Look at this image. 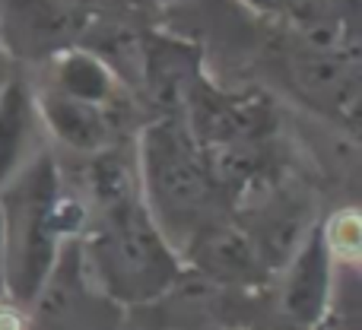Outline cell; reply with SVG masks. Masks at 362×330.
<instances>
[{"label":"cell","instance_id":"cell-1","mask_svg":"<svg viewBox=\"0 0 362 330\" xmlns=\"http://www.w3.org/2000/svg\"><path fill=\"white\" fill-rule=\"evenodd\" d=\"M4 293L32 308L57 267L64 244L86 225V206L64 187L57 159L38 150L4 187Z\"/></svg>","mask_w":362,"mask_h":330},{"label":"cell","instance_id":"cell-2","mask_svg":"<svg viewBox=\"0 0 362 330\" xmlns=\"http://www.w3.org/2000/svg\"><path fill=\"white\" fill-rule=\"evenodd\" d=\"M86 216L93 219L83 225L76 251L99 293L112 302L146 305L181 276L185 261L153 223L144 194L86 210Z\"/></svg>","mask_w":362,"mask_h":330},{"label":"cell","instance_id":"cell-3","mask_svg":"<svg viewBox=\"0 0 362 330\" xmlns=\"http://www.w3.org/2000/svg\"><path fill=\"white\" fill-rule=\"evenodd\" d=\"M134 156L146 210L178 254L204 225L232 216L204 150L194 143L178 114L150 121L140 131Z\"/></svg>","mask_w":362,"mask_h":330},{"label":"cell","instance_id":"cell-4","mask_svg":"<svg viewBox=\"0 0 362 330\" xmlns=\"http://www.w3.org/2000/svg\"><path fill=\"white\" fill-rule=\"evenodd\" d=\"M181 124L194 137L197 146H223L235 140L274 137L276 114L264 95L251 93H226L216 89L204 73L191 83L178 112Z\"/></svg>","mask_w":362,"mask_h":330},{"label":"cell","instance_id":"cell-5","mask_svg":"<svg viewBox=\"0 0 362 330\" xmlns=\"http://www.w3.org/2000/svg\"><path fill=\"white\" fill-rule=\"evenodd\" d=\"M181 261L194 273L242 293H267L274 270L248 238V232L232 216L204 225L191 242L181 248Z\"/></svg>","mask_w":362,"mask_h":330},{"label":"cell","instance_id":"cell-6","mask_svg":"<svg viewBox=\"0 0 362 330\" xmlns=\"http://www.w3.org/2000/svg\"><path fill=\"white\" fill-rule=\"evenodd\" d=\"M86 23V13L67 0H0V45L16 61H48L80 42Z\"/></svg>","mask_w":362,"mask_h":330},{"label":"cell","instance_id":"cell-7","mask_svg":"<svg viewBox=\"0 0 362 330\" xmlns=\"http://www.w3.org/2000/svg\"><path fill=\"white\" fill-rule=\"evenodd\" d=\"M289 86L302 95L312 108L356 124V102H359V64L356 51H331L312 48V45H296L286 51Z\"/></svg>","mask_w":362,"mask_h":330},{"label":"cell","instance_id":"cell-8","mask_svg":"<svg viewBox=\"0 0 362 330\" xmlns=\"http://www.w3.org/2000/svg\"><path fill=\"white\" fill-rule=\"evenodd\" d=\"M334 257L321 235V223H312L289 261L283 264L280 312L296 330L318 327L334 293Z\"/></svg>","mask_w":362,"mask_h":330},{"label":"cell","instance_id":"cell-9","mask_svg":"<svg viewBox=\"0 0 362 330\" xmlns=\"http://www.w3.org/2000/svg\"><path fill=\"white\" fill-rule=\"evenodd\" d=\"M35 105L51 137L80 156H93V153L118 143L121 127L127 121V99L115 102V105H93V102L70 99V95L45 86L42 93H35Z\"/></svg>","mask_w":362,"mask_h":330},{"label":"cell","instance_id":"cell-10","mask_svg":"<svg viewBox=\"0 0 362 330\" xmlns=\"http://www.w3.org/2000/svg\"><path fill=\"white\" fill-rule=\"evenodd\" d=\"M200 76V54L194 45H185L178 38L146 35L144 38V76L140 86L153 95L165 114H178L185 93Z\"/></svg>","mask_w":362,"mask_h":330},{"label":"cell","instance_id":"cell-11","mask_svg":"<svg viewBox=\"0 0 362 330\" xmlns=\"http://www.w3.org/2000/svg\"><path fill=\"white\" fill-rule=\"evenodd\" d=\"M45 64H48V89H57L70 99L93 105H115L124 99V83L99 54L83 45H67Z\"/></svg>","mask_w":362,"mask_h":330},{"label":"cell","instance_id":"cell-12","mask_svg":"<svg viewBox=\"0 0 362 330\" xmlns=\"http://www.w3.org/2000/svg\"><path fill=\"white\" fill-rule=\"evenodd\" d=\"M38 127L42 118L35 105V89L23 73H16L0 95V187L38 153Z\"/></svg>","mask_w":362,"mask_h":330},{"label":"cell","instance_id":"cell-13","mask_svg":"<svg viewBox=\"0 0 362 330\" xmlns=\"http://www.w3.org/2000/svg\"><path fill=\"white\" fill-rule=\"evenodd\" d=\"M321 235H325V244H327V251H331L337 267H356L359 264V242H362L356 210H337L325 225H321Z\"/></svg>","mask_w":362,"mask_h":330},{"label":"cell","instance_id":"cell-14","mask_svg":"<svg viewBox=\"0 0 362 330\" xmlns=\"http://www.w3.org/2000/svg\"><path fill=\"white\" fill-rule=\"evenodd\" d=\"M0 330H32V321L25 318V308L13 299L0 295Z\"/></svg>","mask_w":362,"mask_h":330},{"label":"cell","instance_id":"cell-15","mask_svg":"<svg viewBox=\"0 0 362 330\" xmlns=\"http://www.w3.org/2000/svg\"><path fill=\"white\" fill-rule=\"evenodd\" d=\"M242 4L248 6L251 13H257V16H274V19H280L283 13H286L289 0H242Z\"/></svg>","mask_w":362,"mask_h":330},{"label":"cell","instance_id":"cell-16","mask_svg":"<svg viewBox=\"0 0 362 330\" xmlns=\"http://www.w3.org/2000/svg\"><path fill=\"white\" fill-rule=\"evenodd\" d=\"M16 73H19V61L4 48V45H0V95H4V89L10 86V80Z\"/></svg>","mask_w":362,"mask_h":330},{"label":"cell","instance_id":"cell-17","mask_svg":"<svg viewBox=\"0 0 362 330\" xmlns=\"http://www.w3.org/2000/svg\"><path fill=\"white\" fill-rule=\"evenodd\" d=\"M0 295L4 293V216H0Z\"/></svg>","mask_w":362,"mask_h":330},{"label":"cell","instance_id":"cell-18","mask_svg":"<svg viewBox=\"0 0 362 330\" xmlns=\"http://www.w3.org/2000/svg\"><path fill=\"white\" fill-rule=\"evenodd\" d=\"M197 330H245V327H197Z\"/></svg>","mask_w":362,"mask_h":330},{"label":"cell","instance_id":"cell-19","mask_svg":"<svg viewBox=\"0 0 362 330\" xmlns=\"http://www.w3.org/2000/svg\"><path fill=\"white\" fill-rule=\"evenodd\" d=\"M305 330H321V327H305Z\"/></svg>","mask_w":362,"mask_h":330}]
</instances>
